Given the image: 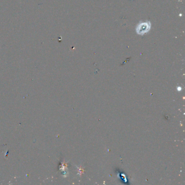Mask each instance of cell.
Instances as JSON below:
<instances>
[{
    "instance_id": "cell-1",
    "label": "cell",
    "mask_w": 185,
    "mask_h": 185,
    "mask_svg": "<svg viewBox=\"0 0 185 185\" xmlns=\"http://www.w3.org/2000/svg\"><path fill=\"white\" fill-rule=\"evenodd\" d=\"M150 26L151 24L148 22H143L139 24L136 29L137 34L140 35H143L144 34L149 32L150 28Z\"/></svg>"
}]
</instances>
